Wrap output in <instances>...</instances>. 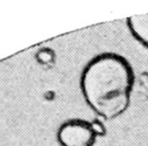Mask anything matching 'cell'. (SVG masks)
I'll use <instances>...</instances> for the list:
<instances>
[{"label": "cell", "instance_id": "6da1fadb", "mask_svg": "<svg viewBox=\"0 0 148 146\" xmlns=\"http://www.w3.org/2000/svg\"><path fill=\"white\" fill-rule=\"evenodd\" d=\"M134 85L130 63L115 53L90 60L80 77V88L88 107L105 120H113L128 109Z\"/></svg>", "mask_w": 148, "mask_h": 146}, {"label": "cell", "instance_id": "7a4b0ae2", "mask_svg": "<svg viewBox=\"0 0 148 146\" xmlns=\"http://www.w3.org/2000/svg\"><path fill=\"white\" fill-rule=\"evenodd\" d=\"M57 140L61 146H93L97 135L91 128L90 122L73 119L60 126Z\"/></svg>", "mask_w": 148, "mask_h": 146}, {"label": "cell", "instance_id": "3957f363", "mask_svg": "<svg viewBox=\"0 0 148 146\" xmlns=\"http://www.w3.org/2000/svg\"><path fill=\"white\" fill-rule=\"evenodd\" d=\"M127 27L131 35L148 49V13L128 17Z\"/></svg>", "mask_w": 148, "mask_h": 146}, {"label": "cell", "instance_id": "277c9868", "mask_svg": "<svg viewBox=\"0 0 148 146\" xmlns=\"http://www.w3.org/2000/svg\"><path fill=\"white\" fill-rule=\"evenodd\" d=\"M36 59L43 65H49L55 60V53L50 48H43L36 54Z\"/></svg>", "mask_w": 148, "mask_h": 146}, {"label": "cell", "instance_id": "5b68a950", "mask_svg": "<svg viewBox=\"0 0 148 146\" xmlns=\"http://www.w3.org/2000/svg\"><path fill=\"white\" fill-rule=\"evenodd\" d=\"M91 128H92L95 134L97 136H103L106 135V126L103 124V122L99 121V120H95V121L90 122Z\"/></svg>", "mask_w": 148, "mask_h": 146}]
</instances>
